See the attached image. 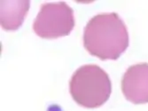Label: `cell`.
Returning a JSON list of instances; mask_svg holds the SVG:
<instances>
[{
  "instance_id": "6da1fadb",
  "label": "cell",
  "mask_w": 148,
  "mask_h": 111,
  "mask_svg": "<svg viewBox=\"0 0 148 111\" xmlns=\"http://www.w3.org/2000/svg\"><path fill=\"white\" fill-rule=\"evenodd\" d=\"M83 39L85 50L101 61H116L130 45L127 27L115 12L92 17L84 28Z\"/></svg>"
},
{
  "instance_id": "7a4b0ae2",
  "label": "cell",
  "mask_w": 148,
  "mask_h": 111,
  "mask_svg": "<svg viewBox=\"0 0 148 111\" xmlns=\"http://www.w3.org/2000/svg\"><path fill=\"white\" fill-rule=\"evenodd\" d=\"M69 92L79 106L97 108L109 100L112 84L108 74L99 66L84 65L73 74L69 82Z\"/></svg>"
},
{
  "instance_id": "3957f363",
  "label": "cell",
  "mask_w": 148,
  "mask_h": 111,
  "mask_svg": "<svg viewBox=\"0 0 148 111\" xmlns=\"http://www.w3.org/2000/svg\"><path fill=\"white\" fill-rule=\"evenodd\" d=\"M74 27L73 9L65 2H53L41 6L33 23V30L42 38L55 39L69 35Z\"/></svg>"
},
{
  "instance_id": "277c9868",
  "label": "cell",
  "mask_w": 148,
  "mask_h": 111,
  "mask_svg": "<svg viewBox=\"0 0 148 111\" xmlns=\"http://www.w3.org/2000/svg\"><path fill=\"white\" fill-rule=\"evenodd\" d=\"M122 92L133 104L148 103V63L130 66L122 79Z\"/></svg>"
},
{
  "instance_id": "5b68a950",
  "label": "cell",
  "mask_w": 148,
  "mask_h": 111,
  "mask_svg": "<svg viewBox=\"0 0 148 111\" xmlns=\"http://www.w3.org/2000/svg\"><path fill=\"white\" fill-rule=\"evenodd\" d=\"M7 3L9 9L1 5V26L5 30L13 31L21 26L30 5L29 1H7Z\"/></svg>"
}]
</instances>
